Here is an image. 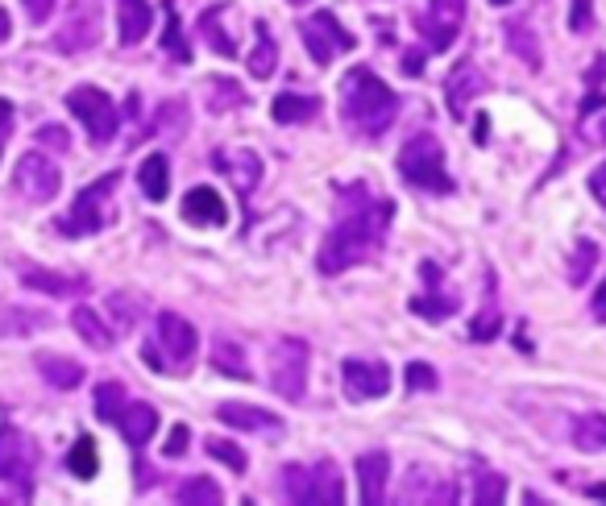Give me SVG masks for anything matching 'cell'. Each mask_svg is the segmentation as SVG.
Listing matches in <instances>:
<instances>
[{
  "instance_id": "23",
  "label": "cell",
  "mask_w": 606,
  "mask_h": 506,
  "mask_svg": "<svg viewBox=\"0 0 606 506\" xmlns=\"http://www.w3.org/2000/svg\"><path fill=\"white\" fill-rule=\"evenodd\" d=\"M117 22H121V42L125 47H138L141 38L150 34V25H154V9H150V0H117Z\"/></svg>"
},
{
  "instance_id": "25",
  "label": "cell",
  "mask_w": 606,
  "mask_h": 506,
  "mask_svg": "<svg viewBox=\"0 0 606 506\" xmlns=\"http://www.w3.org/2000/svg\"><path fill=\"white\" fill-rule=\"evenodd\" d=\"M233 13V4H212L200 13V34H204V47H212L220 59H237V42L225 34V17Z\"/></svg>"
},
{
  "instance_id": "13",
  "label": "cell",
  "mask_w": 606,
  "mask_h": 506,
  "mask_svg": "<svg viewBox=\"0 0 606 506\" xmlns=\"http://www.w3.org/2000/svg\"><path fill=\"white\" fill-rule=\"evenodd\" d=\"M13 184H17V191H22L29 204H50V200L59 195V187H63V175H59V166H54L47 154L29 150V154L17 162V170H13Z\"/></svg>"
},
{
  "instance_id": "29",
  "label": "cell",
  "mask_w": 606,
  "mask_h": 506,
  "mask_svg": "<svg viewBox=\"0 0 606 506\" xmlns=\"http://www.w3.org/2000/svg\"><path fill=\"white\" fill-rule=\"evenodd\" d=\"M138 184H141V191H146V200H154V204H163V200H166V191H171V162H166L163 150H159V154H150V159L141 162Z\"/></svg>"
},
{
  "instance_id": "4",
  "label": "cell",
  "mask_w": 606,
  "mask_h": 506,
  "mask_svg": "<svg viewBox=\"0 0 606 506\" xmlns=\"http://www.w3.org/2000/svg\"><path fill=\"white\" fill-rule=\"evenodd\" d=\"M399 175L412 187H420V191H432V195H449V191H453V179H449V170H444V146H441V138H432V134H420V138H412L403 146V154H399Z\"/></svg>"
},
{
  "instance_id": "27",
  "label": "cell",
  "mask_w": 606,
  "mask_h": 506,
  "mask_svg": "<svg viewBox=\"0 0 606 506\" xmlns=\"http://www.w3.org/2000/svg\"><path fill=\"white\" fill-rule=\"evenodd\" d=\"M204 104H209V113L225 116V113H237V109H245L250 104V96L237 88V79L229 75H209V88H204Z\"/></svg>"
},
{
  "instance_id": "41",
  "label": "cell",
  "mask_w": 606,
  "mask_h": 506,
  "mask_svg": "<svg viewBox=\"0 0 606 506\" xmlns=\"http://www.w3.org/2000/svg\"><path fill=\"white\" fill-rule=\"evenodd\" d=\"M573 437H578V448H606V415H585Z\"/></svg>"
},
{
  "instance_id": "9",
  "label": "cell",
  "mask_w": 606,
  "mask_h": 506,
  "mask_svg": "<svg viewBox=\"0 0 606 506\" xmlns=\"http://www.w3.org/2000/svg\"><path fill=\"white\" fill-rule=\"evenodd\" d=\"M100 34H104V9H100V0H75L67 22L54 29L50 47L59 50V54H84V50L100 47Z\"/></svg>"
},
{
  "instance_id": "55",
  "label": "cell",
  "mask_w": 606,
  "mask_h": 506,
  "mask_svg": "<svg viewBox=\"0 0 606 506\" xmlns=\"http://www.w3.org/2000/svg\"><path fill=\"white\" fill-rule=\"evenodd\" d=\"M598 138L606 141V116H603V121H598Z\"/></svg>"
},
{
  "instance_id": "11",
  "label": "cell",
  "mask_w": 606,
  "mask_h": 506,
  "mask_svg": "<svg viewBox=\"0 0 606 506\" xmlns=\"http://www.w3.org/2000/svg\"><path fill=\"white\" fill-rule=\"evenodd\" d=\"M34 473H38V444L22 428H0V482L17 485L25 498L34 490Z\"/></svg>"
},
{
  "instance_id": "37",
  "label": "cell",
  "mask_w": 606,
  "mask_h": 506,
  "mask_svg": "<svg viewBox=\"0 0 606 506\" xmlns=\"http://www.w3.org/2000/svg\"><path fill=\"white\" fill-rule=\"evenodd\" d=\"M159 134L171 141H179L187 134V104L184 100H163V104H159Z\"/></svg>"
},
{
  "instance_id": "43",
  "label": "cell",
  "mask_w": 606,
  "mask_h": 506,
  "mask_svg": "<svg viewBox=\"0 0 606 506\" xmlns=\"http://www.w3.org/2000/svg\"><path fill=\"white\" fill-rule=\"evenodd\" d=\"M498 332H503V312H494V307H487L478 320L469 324V337L474 341H494Z\"/></svg>"
},
{
  "instance_id": "31",
  "label": "cell",
  "mask_w": 606,
  "mask_h": 506,
  "mask_svg": "<svg viewBox=\"0 0 606 506\" xmlns=\"http://www.w3.org/2000/svg\"><path fill=\"white\" fill-rule=\"evenodd\" d=\"M320 109V100L316 96H295V92H282L275 104H270V113L279 125H303V121H312Z\"/></svg>"
},
{
  "instance_id": "18",
  "label": "cell",
  "mask_w": 606,
  "mask_h": 506,
  "mask_svg": "<svg viewBox=\"0 0 606 506\" xmlns=\"http://www.w3.org/2000/svg\"><path fill=\"white\" fill-rule=\"evenodd\" d=\"M387 478H391V457L382 448L357 457V485H362V503L366 506L387 503Z\"/></svg>"
},
{
  "instance_id": "26",
  "label": "cell",
  "mask_w": 606,
  "mask_h": 506,
  "mask_svg": "<svg viewBox=\"0 0 606 506\" xmlns=\"http://www.w3.org/2000/svg\"><path fill=\"white\" fill-rule=\"evenodd\" d=\"M245 67H250L254 79H270L275 67H279V42H275V34H270L266 22H254V50H250Z\"/></svg>"
},
{
  "instance_id": "28",
  "label": "cell",
  "mask_w": 606,
  "mask_h": 506,
  "mask_svg": "<svg viewBox=\"0 0 606 506\" xmlns=\"http://www.w3.org/2000/svg\"><path fill=\"white\" fill-rule=\"evenodd\" d=\"M216 166H225V170H229V179H233V187L241 191V195H250V191L257 187V179H262V159H257L254 150L220 154V159H216Z\"/></svg>"
},
{
  "instance_id": "54",
  "label": "cell",
  "mask_w": 606,
  "mask_h": 506,
  "mask_svg": "<svg viewBox=\"0 0 606 506\" xmlns=\"http://www.w3.org/2000/svg\"><path fill=\"white\" fill-rule=\"evenodd\" d=\"M9 29H13V25H9V13H4V9H0V42H4V38H9Z\"/></svg>"
},
{
  "instance_id": "24",
  "label": "cell",
  "mask_w": 606,
  "mask_h": 506,
  "mask_svg": "<svg viewBox=\"0 0 606 506\" xmlns=\"http://www.w3.org/2000/svg\"><path fill=\"white\" fill-rule=\"evenodd\" d=\"M117 428H121V437L129 440L134 448H141V444H150L154 432H159V412H154L150 403H129L125 415L117 419Z\"/></svg>"
},
{
  "instance_id": "50",
  "label": "cell",
  "mask_w": 606,
  "mask_h": 506,
  "mask_svg": "<svg viewBox=\"0 0 606 506\" xmlns=\"http://www.w3.org/2000/svg\"><path fill=\"white\" fill-rule=\"evenodd\" d=\"M9 134H13V104H9L4 96H0V150H4Z\"/></svg>"
},
{
  "instance_id": "34",
  "label": "cell",
  "mask_w": 606,
  "mask_h": 506,
  "mask_svg": "<svg viewBox=\"0 0 606 506\" xmlns=\"http://www.w3.org/2000/svg\"><path fill=\"white\" fill-rule=\"evenodd\" d=\"M67 469H71V478H79V482H92L96 469H100V453H96V440L92 437L75 440V448H71V457H67Z\"/></svg>"
},
{
  "instance_id": "52",
  "label": "cell",
  "mask_w": 606,
  "mask_h": 506,
  "mask_svg": "<svg viewBox=\"0 0 606 506\" xmlns=\"http://www.w3.org/2000/svg\"><path fill=\"white\" fill-rule=\"evenodd\" d=\"M594 320L606 324V278H603V287H598V295H594Z\"/></svg>"
},
{
  "instance_id": "44",
  "label": "cell",
  "mask_w": 606,
  "mask_h": 506,
  "mask_svg": "<svg viewBox=\"0 0 606 506\" xmlns=\"http://www.w3.org/2000/svg\"><path fill=\"white\" fill-rule=\"evenodd\" d=\"M407 387L412 391H437V369L416 362V366H407Z\"/></svg>"
},
{
  "instance_id": "10",
  "label": "cell",
  "mask_w": 606,
  "mask_h": 506,
  "mask_svg": "<svg viewBox=\"0 0 606 506\" xmlns=\"http://www.w3.org/2000/svg\"><path fill=\"white\" fill-rule=\"evenodd\" d=\"M300 38H303V47H307V54H312V63H316V67H328L337 54L353 50V34L337 22V13H328V9H320V13H307V17H303Z\"/></svg>"
},
{
  "instance_id": "45",
  "label": "cell",
  "mask_w": 606,
  "mask_h": 506,
  "mask_svg": "<svg viewBox=\"0 0 606 506\" xmlns=\"http://www.w3.org/2000/svg\"><path fill=\"white\" fill-rule=\"evenodd\" d=\"M594 0H573V9H569V29L573 34H590V25H594Z\"/></svg>"
},
{
  "instance_id": "1",
  "label": "cell",
  "mask_w": 606,
  "mask_h": 506,
  "mask_svg": "<svg viewBox=\"0 0 606 506\" xmlns=\"http://www.w3.org/2000/svg\"><path fill=\"white\" fill-rule=\"evenodd\" d=\"M353 200L357 204L345 207V216L328 229L320 257H316L320 275L328 278L345 275V270H353V266H362V262H370V257L382 253V237H387V225H391V204L387 200L374 204L366 187H353Z\"/></svg>"
},
{
  "instance_id": "51",
  "label": "cell",
  "mask_w": 606,
  "mask_h": 506,
  "mask_svg": "<svg viewBox=\"0 0 606 506\" xmlns=\"http://www.w3.org/2000/svg\"><path fill=\"white\" fill-rule=\"evenodd\" d=\"M590 195H594V200L606 207V162L598 166V170H594V175H590Z\"/></svg>"
},
{
  "instance_id": "12",
  "label": "cell",
  "mask_w": 606,
  "mask_h": 506,
  "mask_svg": "<svg viewBox=\"0 0 606 506\" xmlns=\"http://www.w3.org/2000/svg\"><path fill=\"white\" fill-rule=\"evenodd\" d=\"M416 25L424 34V50L441 54V50L453 47V38L466 25V0H428V9L416 17Z\"/></svg>"
},
{
  "instance_id": "36",
  "label": "cell",
  "mask_w": 606,
  "mask_h": 506,
  "mask_svg": "<svg viewBox=\"0 0 606 506\" xmlns=\"http://www.w3.org/2000/svg\"><path fill=\"white\" fill-rule=\"evenodd\" d=\"M594 266H598V245L594 241H578L573 253H569V287H582L585 278L594 275Z\"/></svg>"
},
{
  "instance_id": "40",
  "label": "cell",
  "mask_w": 606,
  "mask_h": 506,
  "mask_svg": "<svg viewBox=\"0 0 606 506\" xmlns=\"http://www.w3.org/2000/svg\"><path fill=\"white\" fill-rule=\"evenodd\" d=\"M109 312H113V320H117L121 332H129L134 324L141 320V300H134V295H125V291H117V295H109V303H104Z\"/></svg>"
},
{
  "instance_id": "17",
  "label": "cell",
  "mask_w": 606,
  "mask_h": 506,
  "mask_svg": "<svg viewBox=\"0 0 606 506\" xmlns=\"http://www.w3.org/2000/svg\"><path fill=\"white\" fill-rule=\"evenodd\" d=\"M216 419L229 423L237 432H262V437H282V419L262 407H250V403H220L216 407Z\"/></svg>"
},
{
  "instance_id": "6",
  "label": "cell",
  "mask_w": 606,
  "mask_h": 506,
  "mask_svg": "<svg viewBox=\"0 0 606 506\" xmlns=\"http://www.w3.org/2000/svg\"><path fill=\"white\" fill-rule=\"evenodd\" d=\"M270 391L287 399V403H300L303 391H307V362H312V349L300 337H279L270 353Z\"/></svg>"
},
{
  "instance_id": "16",
  "label": "cell",
  "mask_w": 606,
  "mask_h": 506,
  "mask_svg": "<svg viewBox=\"0 0 606 506\" xmlns=\"http://www.w3.org/2000/svg\"><path fill=\"white\" fill-rule=\"evenodd\" d=\"M184 220L195 229H220L229 220V207L216 195V187H191L184 195Z\"/></svg>"
},
{
  "instance_id": "2",
  "label": "cell",
  "mask_w": 606,
  "mask_h": 506,
  "mask_svg": "<svg viewBox=\"0 0 606 506\" xmlns=\"http://www.w3.org/2000/svg\"><path fill=\"white\" fill-rule=\"evenodd\" d=\"M341 109L353 134L362 138H382L399 116V96L391 92L387 79H378L370 67H353L341 79Z\"/></svg>"
},
{
  "instance_id": "7",
  "label": "cell",
  "mask_w": 606,
  "mask_h": 506,
  "mask_svg": "<svg viewBox=\"0 0 606 506\" xmlns=\"http://www.w3.org/2000/svg\"><path fill=\"white\" fill-rule=\"evenodd\" d=\"M67 109L79 116V121H84V129H88V138H92L96 146H109V141L117 138L121 113H117V104L109 100V92H100V88H92V84H84V88H71V92H67Z\"/></svg>"
},
{
  "instance_id": "38",
  "label": "cell",
  "mask_w": 606,
  "mask_h": 506,
  "mask_svg": "<svg viewBox=\"0 0 606 506\" xmlns=\"http://www.w3.org/2000/svg\"><path fill=\"white\" fill-rule=\"evenodd\" d=\"M225 494H220V485H212L209 478H187L179 490H175V503H184V506H191V503H220Z\"/></svg>"
},
{
  "instance_id": "56",
  "label": "cell",
  "mask_w": 606,
  "mask_h": 506,
  "mask_svg": "<svg viewBox=\"0 0 606 506\" xmlns=\"http://www.w3.org/2000/svg\"><path fill=\"white\" fill-rule=\"evenodd\" d=\"M490 4H512V0H490Z\"/></svg>"
},
{
  "instance_id": "15",
  "label": "cell",
  "mask_w": 606,
  "mask_h": 506,
  "mask_svg": "<svg viewBox=\"0 0 606 506\" xmlns=\"http://www.w3.org/2000/svg\"><path fill=\"white\" fill-rule=\"evenodd\" d=\"M403 503H457V490L449 485L444 473L428 469V465H416L412 478H403V490H399Z\"/></svg>"
},
{
  "instance_id": "35",
  "label": "cell",
  "mask_w": 606,
  "mask_h": 506,
  "mask_svg": "<svg viewBox=\"0 0 606 506\" xmlns=\"http://www.w3.org/2000/svg\"><path fill=\"white\" fill-rule=\"evenodd\" d=\"M129 407V399H125V387L121 382H100L96 387V415L100 419H109V423H117L121 415Z\"/></svg>"
},
{
  "instance_id": "49",
  "label": "cell",
  "mask_w": 606,
  "mask_h": 506,
  "mask_svg": "<svg viewBox=\"0 0 606 506\" xmlns=\"http://www.w3.org/2000/svg\"><path fill=\"white\" fill-rule=\"evenodd\" d=\"M54 4H59V0H25V13H29V22L38 25V22H47L50 13H54Z\"/></svg>"
},
{
  "instance_id": "53",
  "label": "cell",
  "mask_w": 606,
  "mask_h": 506,
  "mask_svg": "<svg viewBox=\"0 0 606 506\" xmlns=\"http://www.w3.org/2000/svg\"><path fill=\"white\" fill-rule=\"evenodd\" d=\"M585 498H594V503H606V485H590V490H585Z\"/></svg>"
},
{
  "instance_id": "48",
  "label": "cell",
  "mask_w": 606,
  "mask_h": 506,
  "mask_svg": "<svg viewBox=\"0 0 606 506\" xmlns=\"http://www.w3.org/2000/svg\"><path fill=\"white\" fill-rule=\"evenodd\" d=\"M163 448H166V457H184V453H187V423H179V428L166 437Z\"/></svg>"
},
{
  "instance_id": "5",
  "label": "cell",
  "mask_w": 606,
  "mask_h": 506,
  "mask_svg": "<svg viewBox=\"0 0 606 506\" xmlns=\"http://www.w3.org/2000/svg\"><path fill=\"white\" fill-rule=\"evenodd\" d=\"M200 357V337L195 328L175 316V312H163L159 316V341L146 345V362L159 369H171V374H187Z\"/></svg>"
},
{
  "instance_id": "22",
  "label": "cell",
  "mask_w": 606,
  "mask_h": 506,
  "mask_svg": "<svg viewBox=\"0 0 606 506\" xmlns=\"http://www.w3.org/2000/svg\"><path fill=\"white\" fill-rule=\"evenodd\" d=\"M420 275H424V282H428V291H432V295H416V300H412V312L424 316V320H444V316H453V312H457V300H453V295H437V287H441V270H437L432 262H424Z\"/></svg>"
},
{
  "instance_id": "39",
  "label": "cell",
  "mask_w": 606,
  "mask_h": 506,
  "mask_svg": "<svg viewBox=\"0 0 606 506\" xmlns=\"http://www.w3.org/2000/svg\"><path fill=\"white\" fill-rule=\"evenodd\" d=\"M507 498V478L503 473H478L474 478V503L478 506H494V503H503Z\"/></svg>"
},
{
  "instance_id": "14",
  "label": "cell",
  "mask_w": 606,
  "mask_h": 506,
  "mask_svg": "<svg viewBox=\"0 0 606 506\" xmlns=\"http://www.w3.org/2000/svg\"><path fill=\"white\" fill-rule=\"evenodd\" d=\"M341 382H345V394L366 403V399H382L391 391V369L382 362H362V357H350L341 366Z\"/></svg>"
},
{
  "instance_id": "30",
  "label": "cell",
  "mask_w": 606,
  "mask_h": 506,
  "mask_svg": "<svg viewBox=\"0 0 606 506\" xmlns=\"http://www.w3.org/2000/svg\"><path fill=\"white\" fill-rule=\"evenodd\" d=\"M38 374L47 378L54 391H75L84 382V366L71 362V357H54V353H42L38 357Z\"/></svg>"
},
{
  "instance_id": "21",
  "label": "cell",
  "mask_w": 606,
  "mask_h": 506,
  "mask_svg": "<svg viewBox=\"0 0 606 506\" xmlns=\"http://www.w3.org/2000/svg\"><path fill=\"white\" fill-rule=\"evenodd\" d=\"M71 328L79 332V341H84V345L100 349V353H104V349H113V341H117V332H113V328L104 324V316H100L96 307H88V303H79V307L71 312Z\"/></svg>"
},
{
  "instance_id": "20",
  "label": "cell",
  "mask_w": 606,
  "mask_h": 506,
  "mask_svg": "<svg viewBox=\"0 0 606 506\" xmlns=\"http://www.w3.org/2000/svg\"><path fill=\"white\" fill-rule=\"evenodd\" d=\"M22 282L29 287V291H42V295H59V300H67V295H84V291H88V278L59 275V270H42V266H25Z\"/></svg>"
},
{
  "instance_id": "8",
  "label": "cell",
  "mask_w": 606,
  "mask_h": 506,
  "mask_svg": "<svg viewBox=\"0 0 606 506\" xmlns=\"http://www.w3.org/2000/svg\"><path fill=\"white\" fill-rule=\"evenodd\" d=\"M117 184H121V170H109L92 187H84L75 195V204H71V216L59 220V232H67V237H92V232L104 229V200L117 191Z\"/></svg>"
},
{
  "instance_id": "42",
  "label": "cell",
  "mask_w": 606,
  "mask_h": 506,
  "mask_svg": "<svg viewBox=\"0 0 606 506\" xmlns=\"http://www.w3.org/2000/svg\"><path fill=\"white\" fill-rule=\"evenodd\" d=\"M204 448H209L212 457L216 460H225V465H229V469H233V473H245V465H250V457H245V453H241V448H237L233 440H204Z\"/></svg>"
},
{
  "instance_id": "19",
  "label": "cell",
  "mask_w": 606,
  "mask_h": 506,
  "mask_svg": "<svg viewBox=\"0 0 606 506\" xmlns=\"http://www.w3.org/2000/svg\"><path fill=\"white\" fill-rule=\"evenodd\" d=\"M487 84H482V71L474 67V63H462V67L453 71L449 79H444V96H449V113L457 116V121H466V109L469 100L482 92Z\"/></svg>"
},
{
  "instance_id": "46",
  "label": "cell",
  "mask_w": 606,
  "mask_h": 506,
  "mask_svg": "<svg viewBox=\"0 0 606 506\" xmlns=\"http://www.w3.org/2000/svg\"><path fill=\"white\" fill-rule=\"evenodd\" d=\"M512 42H515V50L523 54V63H528V67H540V42H532L519 25H512Z\"/></svg>"
},
{
  "instance_id": "33",
  "label": "cell",
  "mask_w": 606,
  "mask_h": 506,
  "mask_svg": "<svg viewBox=\"0 0 606 506\" xmlns=\"http://www.w3.org/2000/svg\"><path fill=\"white\" fill-rule=\"evenodd\" d=\"M212 366L220 369V374H229V378H241V382L254 378L250 366H245V353H241V345H233V341H216V345H212Z\"/></svg>"
},
{
  "instance_id": "32",
  "label": "cell",
  "mask_w": 606,
  "mask_h": 506,
  "mask_svg": "<svg viewBox=\"0 0 606 506\" xmlns=\"http://www.w3.org/2000/svg\"><path fill=\"white\" fill-rule=\"evenodd\" d=\"M163 50L175 59V63H191V47H187V38H184V22H179V13H175V4L166 0L163 4Z\"/></svg>"
},
{
  "instance_id": "47",
  "label": "cell",
  "mask_w": 606,
  "mask_h": 506,
  "mask_svg": "<svg viewBox=\"0 0 606 506\" xmlns=\"http://www.w3.org/2000/svg\"><path fill=\"white\" fill-rule=\"evenodd\" d=\"M38 146H50V150H71L67 129H59V125H47V129H38Z\"/></svg>"
},
{
  "instance_id": "57",
  "label": "cell",
  "mask_w": 606,
  "mask_h": 506,
  "mask_svg": "<svg viewBox=\"0 0 606 506\" xmlns=\"http://www.w3.org/2000/svg\"><path fill=\"white\" fill-rule=\"evenodd\" d=\"M291 4H307V0H291Z\"/></svg>"
},
{
  "instance_id": "3",
  "label": "cell",
  "mask_w": 606,
  "mask_h": 506,
  "mask_svg": "<svg viewBox=\"0 0 606 506\" xmlns=\"http://www.w3.org/2000/svg\"><path fill=\"white\" fill-rule=\"evenodd\" d=\"M282 490L291 503L337 506L345 503V482L337 460H316V465H287L282 469Z\"/></svg>"
}]
</instances>
